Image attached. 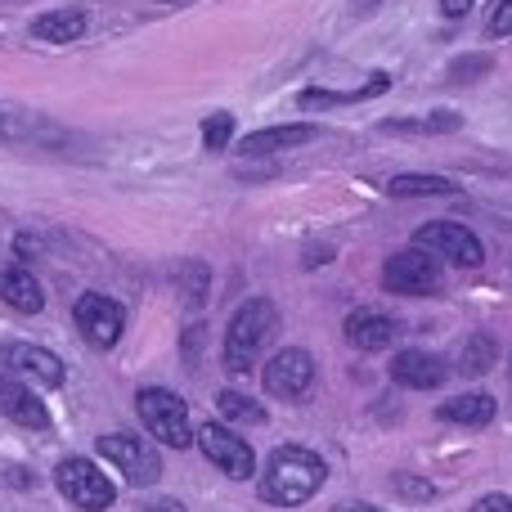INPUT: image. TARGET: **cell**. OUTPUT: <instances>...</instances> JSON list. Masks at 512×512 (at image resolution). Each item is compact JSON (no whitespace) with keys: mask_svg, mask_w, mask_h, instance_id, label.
Masks as SVG:
<instances>
[{"mask_svg":"<svg viewBox=\"0 0 512 512\" xmlns=\"http://www.w3.org/2000/svg\"><path fill=\"white\" fill-rule=\"evenodd\" d=\"M391 81L382 77H369L364 81V86H355V90H301V99L297 104L301 108H337V104H360V99H373V95H382V90H387Z\"/></svg>","mask_w":512,"mask_h":512,"instance_id":"d6986e66","label":"cell"},{"mask_svg":"<svg viewBox=\"0 0 512 512\" xmlns=\"http://www.w3.org/2000/svg\"><path fill=\"white\" fill-rule=\"evenodd\" d=\"M274 333H279V310H274V301H265V297L243 301V306L234 310L230 328H225V369L248 373L256 364V355L274 342Z\"/></svg>","mask_w":512,"mask_h":512,"instance_id":"7a4b0ae2","label":"cell"},{"mask_svg":"<svg viewBox=\"0 0 512 512\" xmlns=\"http://www.w3.org/2000/svg\"><path fill=\"white\" fill-rule=\"evenodd\" d=\"M135 409H140V423L149 427V432L158 436L162 445H176V450H185V445L194 441L189 405L176 396V391H167V387H144L140 396H135Z\"/></svg>","mask_w":512,"mask_h":512,"instance_id":"3957f363","label":"cell"},{"mask_svg":"<svg viewBox=\"0 0 512 512\" xmlns=\"http://www.w3.org/2000/svg\"><path fill=\"white\" fill-rule=\"evenodd\" d=\"M324 477H328V468L315 450H306V445H279V450L265 459L261 499L274 508H301L306 499H315Z\"/></svg>","mask_w":512,"mask_h":512,"instance_id":"6da1fadb","label":"cell"},{"mask_svg":"<svg viewBox=\"0 0 512 512\" xmlns=\"http://www.w3.org/2000/svg\"><path fill=\"white\" fill-rule=\"evenodd\" d=\"M333 512H382V508H373V504H337Z\"/></svg>","mask_w":512,"mask_h":512,"instance_id":"83f0119b","label":"cell"},{"mask_svg":"<svg viewBox=\"0 0 512 512\" xmlns=\"http://www.w3.org/2000/svg\"><path fill=\"white\" fill-rule=\"evenodd\" d=\"M32 36L36 41H50V45H68L86 36V14L81 9H50V14L32 18Z\"/></svg>","mask_w":512,"mask_h":512,"instance_id":"e0dca14e","label":"cell"},{"mask_svg":"<svg viewBox=\"0 0 512 512\" xmlns=\"http://www.w3.org/2000/svg\"><path fill=\"white\" fill-rule=\"evenodd\" d=\"M319 140V126H270V131H256L239 144L243 158H261V153H279V149H297V144Z\"/></svg>","mask_w":512,"mask_h":512,"instance_id":"9a60e30c","label":"cell"},{"mask_svg":"<svg viewBox=\"0 0 512 512\" xmlns=\"http://www.w3.org/2000/svg\"><path fill=\"white\" fill-rule=\"evenodd\" d=\"M0 414L18 427H32V432L50 427V409L41 405V396H36L23 378H14V373H5V369H0Z\"/></svg>","mask_w":512,"mask_h":512,"instance_id":"7c38bea8","label":"cell"},{"mask_svg":"<svg viewBox=\"0 0 512 512\" xmlns=\"http://www.w3.org/2000/svg\"><path fill=\"white\" fill-rule=\"evenodd\" d=\"M382 283H387V292H396V297H436L445 279H441V265H436L432 252L405 248V252L387 256Z\"/></svg>","mask_w":512,"mask_h":512,"instance_id":"5b68a950","label":"cell"},{"mask_svg":"<svg viewBox=\"0 0 512 512\" xmlns=\"http://www.w3.org/2000/svg\"><path fill=\"white\" fill-rule=\"evenodd\" d=\"M346 342L355 351H382V346L396 342V319L382 315V310H351L346 315Z\"/></svg>","mask_w":512,"mask_h":512,"instance_id":"5bb4252c","label":"cell"},{"mask_svg":"<svg viewBox=\"0 0 512 512\" xmlns=\"http://www.w3.org/2000/svg\"><path fill=\"white\" fill-rule=\"evenodd\" d=\"M198 445H203V454H207V459H212L230 481H248L252 472H256V454H252V445L243 441V436L234 432V427H225V423H207L203 432H198Z\"/></svg>","mask_w":512,"mask_h":512,"instance_id":"30bf717a","label":"cell"},{"mask_svg":"<svg viewBox=\"0 0 512 512\" xmlns=\"http://www.w3.org/2000/svg\"><path fill=\"white\" fill-rule=\"evenodd\" d=\"M387 194L391 198H450V194H459V185L445 176H396L387 185Z\"/></svg>","mask_w":512,"mask_h":512,"instance_id":"ffe728a7","label":"cell"},{"mask_svg":"<svg viewBox=\"0 0 512 512\" xmlns=\"http://www.w3.org/2000/svg\"><path fill=\"white\" fill-rule=\"evenodd\" d=\"M391 378L400 382V387H414V391H432L445 382V360L432 351H400L396 360H391Z\"/></svg>","mask_w":512,"mask_h":512,"instance_id":"4fadbf2b","label":"cell"},{"mask_svg":"<svg viewBox=\"0 0 512 512\" xmlns=\"http://www.w3.org/2000/svg\"><path fill=\"white\" fill-rule=\"evenodd\" d=\"M486 32L512 36V0H495V9H490V18H486Z\"/></svg>","mask_w":512,"mask_h":512,"instance_id":"cb8c5ba5","label":"cell"},{"mask_svg":"<svg viewBox=\"0 0 512 512\" xmlns=\"http://www.w3.org/2000/svg\"><path fill=\"white\" fill-rule=\"evenodd\" d=\"M0 369L14 373V378H23L27 387H59L63 382V360L54 351H45V346H32V342H9L5 351H0Z\"/></svg>","mask_w":512,"mask_h":512,"instance_id":"8fae6325","label":"cell"},{"mask_svg":"<svg viewBox=\"0 0 512 512\" xmlns=\"http://www.w3.org/2000/svg\"><path fill=\"white\" fill-rule=\"evenodd\" d=\"M351 5H355V14H369V9H378L382 0H351Z\"/></svg>","mask_w":512,"mask_h":512,"instance_id":"f1b7e54d","label":"cell"},{"mask_svg":"<svg viewBox=\"0 0 512 512\" xmlns=\"http://www.w3.org/2000/svg\"><path fill=\"white\" fill-rule=\"evenodd\" d=\"M436 418H441V423H459V427H486L490 418H495V396H486V391L454 396L436 409Z\"/></svg>","mask_w":512,"mask_h":512,"instance_id":"ac0fdd59","label":"cell"},{"mask_svg":"<svg viewBox=\"0 0 512 512\" xmlns=\"http://www.w3.org/2000/svg\"><path fill=\"white\" fill-rule=\"evenodd\" d=\"M414 248L441 256V261L459 265V270H477V265L486 261L481 239L468 230V225H459V221H427L423 230L414 234Z\"/></svg>","mask_w":512,"mask_h":512,"instance_id":"8992f818","label":"cell"},{"mask_svg":"<svg viewBox=\"0 0 512 512\" xmlns=\"http://www.w3.org/2000/svg\"><path fill=\"white\" fill-rule=\"evenodd\" d=\"M495 355H499V342H495V337H490V333H472L468 346H463L459 369H463V373H486L490 364H495Z\"/></svg>","mask_w":512,"mask_h":512,"instance_id":"44dd1931","label":"cell"},{"mask_svg":"<svg viewBox=\"0 0 512 512\" xmlns=\"http://www.w3.org/2000/svg\"><path fill=\"white\" fill-rule=\"evenodd\" d=\"M99 454H104L108 463H117V468H122V477L131 481V486H153V481L162 477L158 450H149L140 436L108 432V436H99Z\"/></svg>","mask_w":512,"mask_h":512,"instance_id":"ba28073f","label":"cell"},{"mask_svg":"<svg viewBox=\"0 0 512 512\" xmlns=\"http://www.w3.org/2000/svg\"><path fill=\"white\" fill-rule=\"evenodd\" d=\"M230 140H234V117L230 113H212L203 122V144L212 153H221V149H230Z\"/></svg>","mask_w":512,"mask_h":512,"instance_id":"603a6c76","label":"cell"},{"mask_svg":"<svg viewBox=\"0 0 512 512\" xmlns=\"http://www.w3.org/2000/svg\"><path fill=\"white\" fill-rule=\"evenodd\" d=\"M472 5H477V0H441V14L445 18H463Z\"/></svg>","mask_w":512,"mask_h":512,"instance_id":"484cf974","label":"cell"},{"mask_svg":"<svg viewBox=\"0 0 512 512\" xmlns=\"http://www.w3.org/2000/svg\"><path fill=\"white\" fill-rule=\"evenodd\" d=\"M472 512H512V499L508 495H486L472 504Z\"/></svg>","mask_w":512,"mask_h":512,"instance_id":"d4e9b609","label":"cell"},{"mask_svg":"<svg viewBox=\"0 0 512 512\" xmlns=\"http://www.w3.org/2000/svg\"><path fill=\"white\" fill-rule=\"evenodd\" d=\"M54 486L63 490L68 504H77L81 512H104L117 504V486L104 477V468L90 459H63L54 472Z\"/></svg>","mask_w":512,"mask_h":512,"instance_id":"277c9868","label":"cell"},{"mask_svg":"<svg viewBox=\"0 0 512 512\" xmlns=\"http://www.w3.org/2000/svg\"><path fill=\"white\" fill-rule=\"evenodd\" d=\"M144 512H185L180 499H153V504H144Z\"/></svg>","mask_w":512,"mask_h":512,"instance_id":"4316f807","label":"cell"},{"mask_svg":"<svg viewBox=\"0 0 512 512\" xmlns=\"http://www.w3.org/2000/svg\"><path fill=\"white\" fill-rule=\"evenodd\" d=\"M72 319H77V333L86 337L90 346H99V351L122 342L126 310L117 306L113 297H104V292H86V297L77 301V310H72Z\"/></svg>","mask_w":512,"mask_h":512,"instance_id":"9c48e42d","label":"cell"},{"mask_svg":"<svg viewBox=\"0 0 512 512\" xmlns=\"http://www.w3.org/2000/svg\"><path fill=\"white\" fill-rule=\"evenodd\" d=\"M265 391L274 400H306L310 387H315V360L301 346H283L270 364H265Z\"/></svg>","mask_w":512,"mask_h":512,"instance_id":"52a82bcc","label":"cell"},{"mask_svg":"<svg viewBox=\"0 0 512 512\" xmlns=\"http://www.w3.org/2000/svg\"><path fill=\"white\" fill-rule=\"evenodd\" d=\"M221 418L225 423H265V405L243 391H221Z\"/></svg>","mask_w":512,"mask_h":512,"instance_id":"7402d4cb","label":"cell"},{"mask_svg":"<svg viewBox=\"0 0 512 512\" xmlns=\"http://www.w3.org/2000/svg\"><path fill=\"white\" fill-rule=\"evenodd\" d=\"M0 301H9V306L23 310V315H36V310L45 306V292H41V283H36L27 270L0 265Z\"/></svg>","mask_w":512,"mask_h":512,"instance_id":"2e32d148","label":"cell"}]
</instances>
